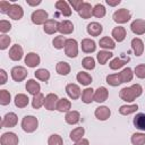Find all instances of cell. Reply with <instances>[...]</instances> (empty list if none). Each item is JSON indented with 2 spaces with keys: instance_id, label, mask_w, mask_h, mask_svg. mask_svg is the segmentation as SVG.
I'll return each mask as SVG.
<instances>
[{
  "instance_id": "6da1fadb",
  "label": "cell",
  "mask_w": 145,
  "mask_h": 145,
  "mask_svg": "<svg viewBox=\"0 0 145 145\" xmlns=\"http://www.w3.org/2000/svg\"><path fill=\"white\" fill-rule=\"evenodd\" d=\"M143 94V87L140 84H133L129 87H123L121 88L119 96L121 100H123L125 102H133L134 100H136L137 97H139Z\"/></svg>"
},
{
  "instance_id": "7a4b0ae2",
  "label": "cell",
  "mask_w": 145,
  "mask_h": 145,
  "mask_svg": "<svg viewBox=\"0 0 145 145\" xmlns=\"http://www.w3.org/2000/svg\"><path fill=\"white\" fill-rule=\"evenodd\" d=\"M20 127L25 133H28V134L34 133L39 127V120L34 116H25L22 119Z\"/></svg>"
},
{
  "instance_id": "3957f363",
  "label": "cell",
  "mask_w": 145,
  "mask_h": 145,
  "mask_svg": "<svg viewBox=\"0 0 145 145\" xmlns=\"http://www.w3.org/2000/svg\"><path fill=\"white\" fill-rule=\"evenodd\" d=\"M112 18H113V20L117 24H125V23H127V22L130 20L131 14H130V11L128 9L121 8V9H118V10H116L113 12Z\"/></svg>"
},
{
  "instance_id": "277c9868",
  "label": "cell",
  "mask_w": 145,
  "mask_h": 145,
  "mask_svg": "<svg viewBox=\"0 0 145 145\" xmlns=\"http://www.w3.org/2000/svg\"><path fill=\"white\" fill-rule=\"evenodd\" d=\"M65 54L71 59L78 56V43L75 39H67L65 45Z\"/></svg>"
},
{
  "instance_id": "5b68a950",
  "label": "cell",
  "mask_w": 145,
  "mask_h": 145,
  "mask_svg": "<svg viewBox=\"0 0 145 145\" xmlns=\"http://www.w3.org/2000/svg\"><path fill=\"white\" fill-rule=\"evenodd\" d=\"M49 19V14L43 9H36L32 12L31 20L35 25H44L45 22Z\"/></svg>"
},
{
  "instance_id": "8992f818",
  "label": "cell",
  "mask_w": 145,
  "mask_h": 145,
  "mask_svg": "<svg viewBox=\"0 0 145 145\" xmlns=\"http://www.w3.org/2000/svg\"><path fill=\"white\" fill-rule=\"evenodd\" d=\"M10 74H11V78L15 82L19 83V82H23L27 77L28 72H27V69L25 67H23V66H15V67H12Z\"/></svg>"
},
{
  "instance_id": "52a82bcc",
  "label": "cell",
  "mask_w": 145,
  "mask_h": 145,
  "mask_svg": "<svg viewBox=\"0 0 145 145\" xmlns=\"http://www.w3.org/2000/svg\"><path fill=\"white\" fill-rule=\"evenodd\" d=\"M18 122V117L15 112H8L3 116L2 121H1V127L2 128H12L17 125Z\"/></svg>"
},
{
  "instance_id": "ba28073f",
  "label": "cell",
  "mask_w": 145,
  "mask_h": 145,
  "mask_svg": "<svg viewBox=\"0 0 145 145\" xmlns=\"http://www.w3.org/2000/svg\"><path fill=\"white\" fill-rule=\"evenodd\" d=\"M19 139L18 136L12 131L3 133L0 137V144L1 145H18Z\"/></svg>"
},
{
  "instance_id": "9c48e42d",
  "label": "cell",
  "mask_w": 145,
  "mask_h": 145,
  "mask_svg": "<svg viewBox=\"0 0 145 145\" xmlns=\"http://www.w3.org/2000/svg\"><path fill=\"white\" fill-rule=\"evenodd\" d=\"M8 17L14 19V20H19L23 18L24 16V10H23V7L18 3H12L9 11H8Z\"/></svg>"
},
{
  "instance_id": "30bf717a",
  "label": "cell",
  "mask_w": 145,
  "mask_h": 145,
  "mask_svg": "<svg viewBox=\"0 0 145 145\" xmlns=\"http://www.w3.org/2000/svg\"><path fill=\"white\" fill-rule=\"evenodd\" d=\"M24 62L27 67L29 68H35L37 67L40 63H41V58L37 53L35 52H28L26 56H25V59H24Z\"/></svg>"
},
{
  "instance_id": "8fae6325",
  "label": "cell",
  "mask_w": 145,
  "mask_h": 145,
  "mask_svg": "<svg viewBox=\"0 0 145 145\" xmlns=\"http://www.w3.org/2000/svg\"><path fill=\"white\" fill-rule=\"evenodd\" d=\"M94 116H95V118H96L97 120H100V121H105V120H108V119L110 118V116H111V110H110L108 106H105V105H100V106H97V108L95 109Z\"/></svg>"
},
{
  "instance_id": "7c38bea8",
  "label": "cell",
  "mask_w": 145,
  "mask_h": 145,
  "mask_svg": "<svg viewBox=\"0 0 145 145\" xmlns=\"http://www.w3.org/2000/svg\"><path fill=\"white\" fill-rule=\"evenodd\" d=\"M130 29L136 35H143L145 34V19H135L130 24Z\"/></svg>"
},
{
  "instance_id": "4fadbf2b",
  "label": "cell",
  "mask_w": 145,
  "mask_h": 145,
  "mask_svg": "<svg viewBox=\"0 0 145 145\" xmlns=\"http://www.w3.org/2000/svg\"><path fill=\"white\" fill-rule=\"evenodd\" d=\"M57 10L65 17H70L71 16V8L69 6V2L65 1V0H58L54 3Z\"/></svg>"
},
{
  "instance_id": "5bb4252c",
  "label": "cell",
  "mask_w": 145,
  "mask_h": 145,
  "mask_svg": "<svg viewBox=\"0 0 145 145\" xmlns=\"http://www.w3.org/2000/svg\"><path fill=\"white\" fill-rule=\"evenodd\" d=\"M9 58L12 61H19L22 60L23 56H24V50L19 44H14L10 49H9Z\"/></svg>"
},
{
  "instance_id": "9a60e30c",
  "label": "cell",
  "mask_w": 145,
  "mask_h": 145,
  "mask_svg": "<svg viewBox=\"0 0 145 145\" xmlns=\"http://www.w3.org/2000/svg\"><path fill=\"white\" fill-rule=\"evenodd\" d=\"M59 101V97L57 94L54 93H49L46 96H45V100H44V108L49 111H53L56 110L57 108V103Z\"/></svg>"
},
{
  "instance_id": "2e32d148",
  "label": "cell",
  "mask_w": 145,
  "mask_h": 145,
  "mask_svg": "<svg viewBox=\"0 0 145 145\" xmlns=\"http://www.w3.org/2000/svg\"><path fill=\"white\" fill-rule=\"evenodd\" d=\"M59 24H60V22H58L56 19H48L45 22V24L43 25V31L46 34L52 35V34L59 32Z\"/></svg>"
},
{
  "instance_id": "e0dca14e",
  "label": "cell",
  "mask_w": 145,
  "mask_h": 145,
  "mask_svg": "<svg viewBox=\"0 0 145 145\" xmlns=\"http://www.w3.org/2000/svg\"><path fill=\"white\" fill-rule=\"evenodd\" d=\"M66 93H67V95H68L71 100H78L79 96L82 95V93H80V87H79L77 84H74V83L67 84V86H66Z\"/></svg>"
},
{
  "instance_id": "ac0fdd59",
  "label": "cell",
  "mask_w": 145,
  "mask_h": 145,
  "mask_svg": "<svg viewBox=\"0 0 145 145\" xmlns=\"http://www.w3.org/2000/svg\"><path fill=\"white\" fill-rule=\"evenodd\" d=\"M80 48H82V51L85 52V53H93L96 50V43H95L94 40L86 37V39L82 40Z\"/></svg>"
},
{
  "instance_id": "d6986e66",
  "label": "cell",
  "mask_w": 145,
  "mask_h": 145,
  "mask_svg": "<svg viewBox=\"0 0 145 145\" xmlns=\"http://www.w3.org/2000/svg\"><path fill=\"white\" fill-rule=\"evenodd\" d=\"M109 97V91L104 86H100L94 92V101L97 103H103Z\"/></svg>"
},
{
  "instance_id": "ffe728a7",
  "label": "cell",
  "mask_w": 145,
  "mask_h": 145,
  "mask_svg": "<svg viewBox=\"0 0 145 145\" xmlns=\"http://www.w3.org/2000/svg\"><path fill=\"white\" fill-rule=\"evenodd\" d=\"M77 12L83 19H88V18H91L93 16V7H92V5L89 2H85L84 1Z\"/></svg>"
},
{
  "instance_id": "44dd1931",
  "label": "cell",
  "mask_w": 145,
  "mask_h": 145,
  "mask_svg": "<svg viewBox=\"0 0 145 145\" xmlns=\"http://www.w3.org/2000/svg\"><path fill=\"white\" fill-rule=\"evenodd\" d=\"M111 36H112V39H113L116 42L120 43V42H122V41L126 39V36H127V31H126V28L122 27V26H117V27H114V28L112 29Z\"/></svg>"
},
{
  "instance_id": "7402d4cb",
  "label": "cell",
  "mask_w": 145,
  "mask_h": 145,
  "mask_svg": "<svg viewBox=\"0 0 145 145\" xmlns=\"http://www.w3.org/2000/svg\"><path fill=\"white\" fill-rule=\"evenodd\" d=\"M25 88H26V91H27L31 95H33V96H35V95H37L39 93H41V85H40V83L36 82L35 79H28V80L26 82Z\"/></svg>"
},
{
  "instance_id": "603a6c76",
  "label": "cell",
  "mask_w": 145,
  "mask_h": 145,
  "mask_svg": "<svg viewBox=\"0 0 145 145\" xmlns=\"http://www.w3.org/2000/svg\"><path fill=\"white\" fill-rule=\"evenodd\" d=\"M86 31L91 36H99L103 32V26L97 22H91L89 24H87Z\"/></svg>"
},
{
  "instance_id": "cb8c5ba5",
  "label": "cell",
  "mask_w": 145,
  "mask_h": 145,
  "mask_svg": "<svg viewBox=\"0 0 145 145\" xmlns=\"http://www.w3.org/2000/svg\"><path fill=\"white\" fill-rule=\"evenodd\" d=\"M130 44H131V49H133L135 56L136 57H140L143 54V52H144V42H143V40L139 39V37H134L131 40Z\"/></svg>"
},
{
  "instance_id": "d4e9b609",
  "label": "cell",
  "mask_w": 145,
  "mask_h": 145,
  "mask_svg": "<svg viewBox=\"0 0 145 145\" xmlns=\"http://www.w3.org/2000/svg\"><path fill=\"white\" fill-rule=\"evenodd\" d=\"M59 32H60V35L71 34L74 32V24L68 19L61 20L59 24Z\"/></svg>"
},
{
  "instance_id": "484cf974",
  "label": "cell",
  "mask_w": 145,
  "mask_h": 145,
  "mask_svg": "<svg viewBox=\"0 0 145 145\" xmlns=\"http://www.w3.org/2000/svg\"><path fill=\"white\" fill-rule=\"evenodd\" d=\"M129 60H130L129 57H125V58H113V59L110 61L109 67H110V69H112V70H118V69L122 68Z\"/></svg>"
},
{
  "instance_id": "4316f807",
  "label": "cell",
  "mask_w": 145,
  "mask_h": 145,
  "mask_svg": "<svg viewBox=\"0 0 145 145\" xmlns=\"http://www.w3.org/2000/svg\"><path fill=\"white\" fill-rule=\"evenodd\" d=\"M65 120L68 125H77L80 120V113L76 110H70L66 113Z\"/></svg>"
},
{
  "instance_id": "83f0119b",
  "label": "cell",
  "mask_w": 145,
  "mask_h": 145,
  "mask_svg": "<svg viewBox=\"0 0 145 145\" xmlns=\"http://www.w3.org/2000/svg\"><path fill=\"white\" fill-rule=\"evenodd\" d=\"M99 45L103 50H108V51L109 50H113L116 48V41L110 36H103L102 39H100Z\"/></svg>"
},
{
  "instance_id": "f1b7e54d",
  "label": "cell",
  "mask_w": 145,
  "mask_h": 145,
  "mask_svg": "<svg viewBox=\"0 0 145 145\" xmlns=\"http://www.w3.org/2000/svg\"><path fill=\"white\" fill-rule=\"evenodd\" d=\"M14 102H15V105H16L17 108L23 109V108H26V106L28 105V103H29V99H28V96H27L26 94H24V93H19V94H17V95L15 96Z\"/></svg>"
},
{
  "instance_id": "f546056e",
  "label": "cell",
  "mask_w": 145,
  "mask_h": 145,
  "mask_svg": "<svg viewBox=\"0 0 145 145\" xmlns=\"http://www.w3.org/2000/svg\"><path fill=\"white\" fill-rule=\"evenodd\" d=\"M70 109H71V102L68 100V99H66V97H62V99H59V101H58V103H57V108H56V110L57 111H59V112H68V111H70Z\"/></svg>"
},
{
  "instance_id": "4dcf8cb0",
  "label": "cell",
  "mask_w": 145,
  "mask_h": 145,
  "mask_svg": "<svg viewBox=\"0 0 145 145\" xmlns=\"http://www.w3.org/2000/svg\"><path fill=\"white\" fill-rule=\"evenodd\" d=\"M133 123L136 129L145 131V113H137L133 119Z\"/></svg>"
},
{
  "instance_id": "1f68e13d",
  "label": "cell",
  "mask_w": 145,
  "mask_h": 145,
  "mask_svg": "<svg viewBox=\"0 0 145 145\" xmlns=\"http://www.w3.org/2000/svg\"><path fill=\"white\" fill-rule=\"evenodd\" d=\"M76 79L80 85H84V86H88L93 80L92 76L86 71H79L76 76Z\"/></svg>"
},
{
  "instance_id": "d6a6232c",
  "label": "cell",
  "mask_w": 145,
  "mask_h": 145,
  "mask_svg": "<svg viewBox=\"0 0 145 145\" xmlns=\"http://www.w3.org/2000/svg\"><path fill=\"white\" fill-rule=\"evenodd\" d=\"M94 89L92 87H86L83 92H82V102H84L85 104H89L94 101Z\"/></svg>"
},
{
  "instance_id": "836d02e7",
  "label": "cell",
  "mask_w": 145,
  "mask_h": 145,
  "mask_svg": "<svg viewBox=\"0 0 145 145\" xmlns=\"http://www.w3.org/2000/svg\"><path fill=\"white\" fill-rule=\"evenodd\" d=\"M112 57H113V53L111 51H108V50L99 51L97 54H96V59H97L100 65H105Z\"/></svg>"
},
{
  "instance_id": "e575fe53",
  "label": "cell",
  "mask_w": 145,
  "mask_h": 145,
  "mask_svg": "<svg viewBox=\"0 0 145 145\" xmlns=\"http://www.w3.org/2000/svg\"><path fill=\"white\" fill-rule=\"evenodd\" d=\"M138 110V104H123L119 108V113L122 116H129L131 113H135Z\"/></svg>"
},
{
  "instance_id": "d590c367",
  "label": "cell",
  "mask_w": 145,
  "mask_h": 145,
  "mask_svg": "<svg viewBox=\"0 0 145 145\" xmlns=\"http://www.w3.org/2000/svg\"><path fill=\"white\" fill-rule=\"evenodd\" d=\"M70 65L68 63V62H66V61H59L58 63H57V66H56V70H57V72L59 74V75H61V76H66V75H68L69 72H70Z\"/></svg>"
},
{
  "instance_id": "8d00e7d4",
  "label": "cell",
  "mask_w": 145,
  "mask_h": 145,
  "mask_svg": "<svg viewBox=\"0 0 145 145\" xmlns=\"http://www.w3.org/2000/svg\"><path fill=\"white\" fill-rule=\"evenodd\" d=\"M34 76H35L36 79L46 83V82L50 79V71H49L48 69H45V68H39V69H36V71L34 72Z\"/></svg>"
},
{
  "instance_id": "74e56055",
  "label": "cell",
  "mask_w": 145,
  "mask_h": 145,
  "mask_svg": "<svg viewBox=\"0 0 145 145\" xmlns=\"http://www.w3.org/2000/svg\"><path fill=\"white\" fill-rule=\"evenodd\" d=\"M119 74H120V78H121V82L122 83L131 82L133 78H134V70L131 68H129V67L123 68Z\"/></svg>"
},
{
  "instance_id": "f35d334b",
  "label": "cell",
  "mask_w": 145,
  "mask_h": 145,
  "mask_svg": "<svg viewBox=\"0 0 145 145\" xmlns=\"http://www.w3.org/2000/svg\"><path fill=\"white\" fill-rule=\"evenodd\" d=\"M84 134H85V129L83 127H77V128H75V129H72L70 131L69 137H70V139L72 142L76 143V142H79L80 139H83Z\"/></svg>"
},
{
  "instance_id": "ab89813d",
  "label": "cell",
  "mask_w": 145,
  "mask_h": 145,
  "mask_svg": "<svg viewBox=\"0 0 145 145\" xmlns=\"http://www.w3.org/2000/svg\"><path fill=\"white\" fill-rule=\"evenodd\" d=\"M44 100H45V96L42 93H39L37 95L33 96V99H32V106H33V109L37 110L41 106H44Z\"/></svg>"
},
{
  "instance_id": "60d3db41",
  "label": "cell",
  "mask_w": 145,
  "mask_h": 145,
  "mask_svg": "<svg viewBox=\"0 0 145 145\" xmlns=\"http://www.w3.org/2000/svg\"><path fill=\"white\" fill-rule=\"evenodd\" d=\"M133 145H145V133H135L130 137Z\"/></svg>"
},
{
  "instance_id": "b9f144b4",
  "label": "cell",
  "mask_w": 145,
  "mask_h": 145,
  "mask_svg": "<svg viewBox=\"0 0 145 145\" xmlns=\"http://www.w3.org/2000/svg\"><path fill=\"white\" fill-rule=\"evenodd\" d=\"M106 83L113 87L116 86H119L120 84H122L121 82V78H120V74L117 72V74H111V75H108L106 76Z\"/></svg>"
},
{
  "instance_id": "7bdbcfd3",
  "label": "cell",
  "mask_w": 145,
  "mask_h": 145,
  "mask_svg": "<svg viewBox=\"0 0 145 145\" xmlns=\"http://www.w3.org/2000/svg\"><path fill=\"white\" fill-rule=\"evenodd\" d=\"M106 14V9L102 3H96L93 7V16L96 18H102Z\"/></svg>"
},
{
  "instance_id": "ee69618b",
  "label": "cell",
  "mask_w": 145,
  "mask_h": 145,
  "mask_svg": "<svg viewBox=\"0 0 145 145\" xmlns=\"http://www.w3.org/2000/svg\"><path fill=\"white\" fill-rule=\"evenodd\" d=\"M66 41H67L66 36H63V35H58V36H56V37L52 40V44H53V46H54L57 50H60V49H65Z\"/></svg>"
},
{
  "instance_id": "f6af8a7d",
  "label": "cell",
  "mask_w": 145,
  "mask_h": 145,
  "mask_svg": "<svg viewBox=\"0 0 145 145\" xmlns=\"http://www.w3.org/2000/svg\"><path fill=\"white\" fill-rule=\"evenodd\" d=\"M82 66L86 70H93L95 68V59L93 57L87 56L82 60Z\"/></svg>"
},
{
  "instance_id": "bcb514c9",
  "label": "cell",
  "mask_w": 145,
  "mask_h": 145,
  "mask_svg": "<svg viewBox=\"0 0 145 145\" xmlns=\"http://www.w3.org/2000/svg\"><path fill=\"white\" fill-rule=\"evenodd\" d=\"M11 101V94L7 89L0 91V104L1 105H8Z\"/></svg>"
},
{
  "instance_id": "7dc6e473",
  "label": "cell",
  "mask_w": 145,
  "mask_h": 145,
  "mask_svg": "<svg viewBox=\"0 0 145 145\" xmlns=\"http://www.w3.org/2000/svg\"><path fill=\"white\" fill-rule=\"evenodd\" d=\"M48 145H63V139L60 135L52 134L48 139Z\"/></svg>"
},
{
  "instance_id": "c3c4849f",
  "label": "cell",
  "mask_w": 145,
  "mask_h": 145,
  "mask_svg": "<svg viewBox=\"0 0 145 145\" xmlns=\"http://www.w3.org/2000/svg\"><path fill=\"white\" fill-rule=\"evenodd\" d=\"M134 75L139 79H145V63L137 65L134 69Z\"/></svg>"
},
{
  "instance_id": "681fc988",
  "label": "cell",
  "mask_w": 145,
  "mask_h": 145,
  "mask_svg": "<svg viewBox=\"0 0 145 145\" xmlns=\"http://www.w3.org/2000/svg\"><path fill=\"white\" fill-rule=\"evenodd\" d=\"M11 43V39L10 36H8L7 34H2L0 35V49L1 50H6Z\"/></svg>"
},
{
  "instance_id": "f907efd6",
  "label": "cell",
  "mask_w": 145,
  "mask_h": 145,
  "mask_svg": "<svg viewBox=\"0 0 145 145\" xmlns=\"http://www.w3.org/2000/svg\"><path fill=\"white\" fill-rule=\"evenodd\" d=\"M10 29H11V23H10L9 20L1 19V20H0V32H1L2 34H6V33H8Z\"/></svg>"
},
{
  "instance_id": "816d5d0a",
  "label": "cell",
  "mask_w": 145,
  "mask_h": 145,
  "mask_svg": "<svg viewBox=\"0 0 145 145\" xmlns=\"http://www.w3.org/2000/svg\"><path fill=\"white\" fill-rule=\"evenodd\" d=\"M11 2L9 1H6V0H1L0 1V12L1 14H8L10 7H11Z\"/></svg>"
},
{
  "instance_id": "f5cc1de1",
  "label": "cell",
  "mask_w": 145,
  "mask_h": 145,
  "mask_svg": "<svg viewBox=\"0 0 145 145\" xmlns=\"http://www.w3.org/2000/svg\"><path fill=\"white\" fill-rule=\"evenodd\" d=\"M83 2H84L83 0H69V3L71 5L72 9L76 10V11L79 10V8H80V6L83 5Z\"/></svg>"
},
{
  "instance_id": "db71d44e",
  "label": "cell",
  "mask_w": 145,
  "mask_h": 145,
  "mask_svg": "<svg viewBox=\"0 0 145 145\" xmlns=\"http://www.w3.org/2000/svg\"><path fill=\"white\" fill-rule=\"evenodd\" d=\"M7 79H8V75H7L6 70L5 69H0V84L1 85L6 84Z\"/></svg>"
},
{
  "instance_id": "11a10c76",
  "label": "cell",
  "mask_w": 145,
  "mask_h": 145,
  "mask_svg": "<svg viewBox=\"0 0 145 145\" xmlns=\"http://www.w3.org/2000/svg\"><path fill=\"white\" fill-rule=\"evenodd\" d=\"M109 6H111V7H114V6H118L120 2H121V0H106L105 1Z\"/></svg>"
},
{
  "instance_id": "9f6ffc18",
  "label": "cell",
  "mask_w": 145,
  "mask_h": 145,
  "mask_svg": "<svg viewBox=\"0 0 145 145\" xmlns=\"http://www.w3.org/2000/svg\"><path fill=\"white\" fill-rule=\"evenodd\" d=\"M74 145H89V142H88V139L83 138V139H80L79 142H76Z\"/></svg>"
},
{
  "instance_id": "6f0895ef",
  "label": "cell",
  "mask_w": 145,
  "mask_h": 145,
  "mask_svg": "<svg viewBox=\"0 0 145 145\" xmlns=\"http://www.w3.org/2000/svg\"><path fill=\"white\" fill-rule=\"evenodd\" d=\"M26 2H27V5L28 6H37V5H40L42 1L41 0H37V1H32V0H26Z\"/></svg>"
}]
</instances>
